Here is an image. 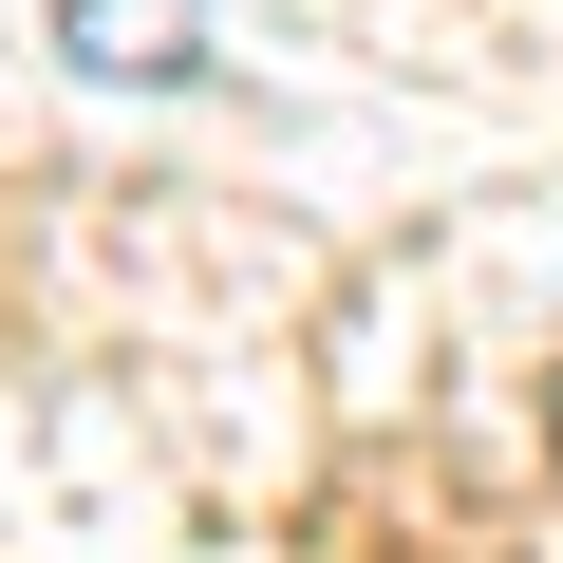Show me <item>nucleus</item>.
<instances>
[{
    "label": "nucleus",
    "instance_id": "nucleus-1",
    "mask_svg": "<svg viewBox=\"0 0 563 563\" xmlns=\"http://www.w3.org/2000/svg\"><path fill=\"white\" fill-rule=\"evenodd\" d=\"M57 57H95V76H207V0H57Z\"/></svg>",
    "mask_w": 563,
    "mask_h": 563
}]
</instances>
